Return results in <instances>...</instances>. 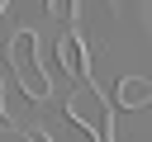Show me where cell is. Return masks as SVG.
I'll list each match as a JSON object with an SVG mask.
<instances>
[{
  "mask_svg": "<svg viewBox=\"0 0 152 142\" xmlns=\"http://www.w3.org/2000/svg\"><path fill=\"white\" fill-rule=\"evenodd\" d=\"M33 43H38V33H19V38L10 43V71L19 76V85H24L28 99H43V95H48V76H43V66H33V57H28Z\"/></svg>",
  "mask_w": 152,
  "mask_h": 142,
  "instance_id": "cell-1",
  "label": "cell"
},
{
  "mask_svg": "<svg viewBox=\"0 0 152 142\" xmlns=\"http://www.w3.org/2000/svg\"><path fill=\"white\" fill-rule=\"evenodd\" d=\"M28 142H43V137H28Z\"/></svg>",
  "mask_w": 152,
  "mask_h": 142,
  "instance_id": "cell-4",
  "label": "cell"
},
{
  "mask_svg": "<svg viewBox=\"0 0 152 142\" xmlns=\"http://www.w3.org/2000/svg\"><path fill=\"white\" fill-rule=\"evenodd\" d=\"M48 14L52 19H71L76 14V0H48Z\"/></svg>",
  "mask_w": 152,
  "mask_h": 142,
  "instance_id": "cell-3",
  "label": "cell"
},
{
  "mask_svg": "<svg viewBox=\"0 0 152 142\" xmlns=\"http://www.w3.org/2000/svg\"><path fill=\"white\" fill-rule=\"evenodd\" d=\"M62 66L71 76H86V47H81V38H62Z\"/></svg>",
  "mask_w": 152,
  "mask_h": 142,
  "instance_id": "cell-2",
  "label": "cell"
}]
</instances>
